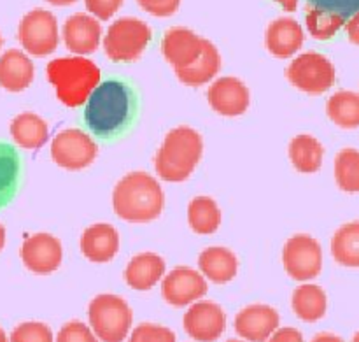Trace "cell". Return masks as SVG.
Masks as SVG:
<instances>
[{"instance_id": "obj_1", "label": "cell", "mask_w": 359, "mask_h": 342, "mask_svg": "<svg viewBox=\"0 0 359 342\" xmlns=\"http://www.w3.org/2000/svg\"><path fill=\"white\" fill-rule=\"evenodd\" d=\"M165 195L160 183L147 172H130L118 181L112 192V207L128 223H149L160 218Z\"/></svg>"}, {"instance_id": "obj_2", "label": "cell", "mask_w": 359, "mask_h": 342, "mask_svg": "<svg viewBox=\"0 0 359 342\" xmlns=\"http://www.w3.org/2000/svg\"><path fill=\"white\" fill-rule=\"evenodd\" d=\"M133 111V95L121 81H105L95 88L86 102L84 119L95 136H116L128 125Z\"/></svg>"}, {"instance_id": "obj_3", "label": "cell", "mask_w": 359, "mask_h": 342, "mask_svg": "<svg viewBox=\"0 0 359 342\" xmlns=\"http://www.w3.org/2000/svg\"><path fill=\"white\" fill-rule=\"evenodd\" d=\"M46 76L55 86L56 97L67 107H81L100 84V69L84 56H62L46 67Z\"/></svg>"}, {"instance_id": "obj_4", "label": "cell", "mask_w": 359, "mask_h": 342, "mask_svg": "<svg viewBox=\"0 0 359 342\" xmlns=\"http://www.w3.org/2000/svg\"><path fill=\"white\" fill-rule=\"evenodd\" d=\"M203 139L191 126H177L165 136L154 169L158 178L167 183H182L189 179L202 160Z\"/></svg>"}, {"instance_id": "obj_5", "label": "cell", "mask_w": 359, "mask_h": 342, "mask_svg": "<svg viewBox=\"0 0 359 342\" xmlns=\"http://www.w3.org/2000/svg\"><path fill=\"white\" fill-rule=\"evenodd\" d=\"M90 329L102 342H123L128 337L133 315L125 298L102 294L90 302L88 308Z\"/></svg>"}, {"instance_id": "obj_6", "label": "cell", "mask_w": 359, "mask_h": 342, "mask_svg": "<svg viewBox=\"0 0 359 342\" xmlns=\"http://www.w3.org/2000/svg\"><path fill=\"white\" fill-rule=\"evenodd\" d=\"M153 39V30L139 18H119L104 37V51L112 62H135Z\"/></svg>"}, {"instance_id": "obj_7", "label": "cell", "mask_w": 359, "mask_h": 342, "mask_svg": "<svg viewBox=\"0 0 359 342\" xmlns=\"http://www.w3.org/2000/svg\"><path fill=\"white\" fill-rule=\"evenodd\" d=\"M286 77L304 93L323 95L335 84L337 70L328 56L307 51L291 60L286 69Z\"/></svg>"}, {"instance_id": "obj_8", "label": "cell", "mask_w": 359, "mask_h": 342, "mask_svg": "<svg viewBox=\"0 0 359 342\" xmlns=\"http://www.w3.org/2000/svg\"><path fill=\"white\" fill-rule=\"evenodd\" d=\"M18 41L28 55L49 56L58 48V20L46 9H32L18 25Z\"/></svg>"}, {"instance_id": "obj_9", "label": "cell", "mask_w": 359, "mask_h": 342, "mask_svg": "<svg viewBox=\"0 0 359 342\" xmlns=\"http://www.w3.org/2000/svg\"><path fill=\"white\" fill-rule=\"evenodd\" d=\"M283 263L287 276L300 283L316 279L323 270V248L309 234H297L284 244Z\"/></svg>"}, {"instance_id": "obj_10", "label": "cell", "mask_w": 359, "mask_h": 342, "mask_svg": "<svg viewBox=\"0 0 359 342\" xmlns=\"http://www.w3.org/2000/svg\"><path fill=\"white\" fill-rule=\"evenodd\" d=\"M98 154V146L91 136L79 129H67L56 133L51 143V158L58 167L81 171L90 167Z\"/></svg>"}, {"instance_id": "obj_11", "label": "cell", "mask_w": 359, "mask_h": 342, "mask_svg": "<svg viewBox=\"0 0 359 342\" xmlns=\"http://www.w3.org/2000/svg\"><path fill=\"white\" fill-rule=\"evenodd\" d=\"M209 284L198 270L179 265L161 281V297L174 308H184L207 295Z\"/></svg>"}, {"instance_id": "obj_12", "label": "cell", "mask_w": 359, "mask_h": 342, "mask_svg": "<svg viewBox=\"0 0 359 342\" xmlns=\"http://www.w3.org/2000/svg\"><path fill=\"white\" fill-rule=\"evenodd\" d=\"M186 334L196 342H214L219 339L226 329V315L210 301H196L184 313L182 318Z\"/></svg>"}, {"instance_id": "obj_13", "label": "cell", "mask_w": 359, "mask_h": 342, "mask_svg": "<svg viewBox=\"0 0 359 342\" xmlns=\"http://www.w3.org/2000/svg\"><path fill=\"white\" fill-rule=\"evenodd\" d=\"M20 256L30 272L46 276V274L55 272L62 265V242L51 234H34L25 239Z\"/></svg>"}, {"instance_id": "obj_14", "label": "cell", "mask_w": 359, "mask_h": 342, "mask_svg": "<svg viewBox=\"0 0 359 342\" xmlns=\"http://www.w3.org/2000/svg\"><path fill=\"white\" fill-rule=\"evenodd\" d=\"M207 100L217 114L235 118V116H242L249 109L251 93L241 79L226 76L219 77L210 84L207 90Z\"/></svg>"}, {"instance_id": "obj_15", "label": "cell", "mask_w": 359, "mask_h": 342, "mask_svg": "<svg viewBox=\"0 0 359 342\" xmlns=\"http://www.w3.org/2000/svg\"><path fill=\"white\" fill-rule=\"evenodd\" d=\"M62 39L67 49L77 56L91 55L98 49L102 41L100 21L91 14L76 13L63 23Z\"/></svg>"}, {"instance_id": "obj_16", "label": "cell", "mask_w": 359, "mask_h": 342, "mask_svg": "<svg viewBox=\"0 0 359 342\" xmlns=\"http://www.w3.org/2000/svg\"><path fill=\"white\" fill-rule=\"evenodd\" d=\"M203 41L205 39L200 37L189 28L172 27L165 32L163 39H161V53H163L165 60L174 65L175 70L184 69L202 55Z\"/></svg>"}, {"instance_id": "obj_17", "label": "cell", "mask_w": 359, "mask_h": 342, "mask_svg": "<svg viewBox=\"0 0 359 342\" xmlns=\"http://www.w3.org/2000/svg\"><path fill=\"white\" fill-rule=\"evenodd\" d=\"M280 316L266 304H252L235 316V332L244 341L265 342L279 329Z\"/></svg>"}, {"instance_id": "obj_18", "label": "cell", "mask_w": 359, "mask_h": 342, "mask_svg": "<svg viewBox=\"0 0 359 342\" xmlns=\"http://www.w3.org/2000/svg\"><path fill=\"white\" fill-rule=\"evenodd\" d=\"M304 41V28L293 18H277L266 28L265 46L270 55H273L276 58H291L300 51Z\"/></svg>"}, {"instance_id": "obj_19", "label": "cell", "mask_w": 359, "mask_h": 342, "mask_svg": "<svg viewBox=\"0 0 359 342\" xmlns=\"http://www.w3.org/2000/svg\"><path fill=\"white\" fill-rule=\"evenodd\" d=\"M79 246L90 262L107 263L118 255L119 234L112 225L95 223L83 232Z\"/></svg>"}, {"instance_id": "obj_20", "label": "cell", "mask_w": 359, "mask_h": 342, "mask_svg": "<svg viewBox=\"0 0 359 342\" xmlns=\"http://www.w3.org/2000/svg\"><path fill=\"white\" fill-rule=\"evenodd\" d=\"M35 67L30 56L21 49H7L0 55V86L11 93L25 91L32 84Z\"/></svg>"}, {"instance_id": "obj_21", "label": "cell", "mask_w": 359, "mask_h": 342, "mask_svg": "<svg viewBox=\"0 0 359 342\" xmlns=\"http://www.w3.org/2000/svg\"><path fill=\"white\" fill-rule=\"evenodd\" d=\"M165 276V260L156 253H140L133 256L125 270V281L132 290L147 291Z\"/></svg>"}, {"instance_id": "obj_22", "label": "cell", "mask_w": 359, "mask_h": 342, "mask_svg": "<svg viewBox=\"0 0 359 342\" xmlns=\"http://www.w3.org/2000/svg\"><path fill=\"white\" fill-rule=\"evenodd\" d=\"M198 269L205 279L216 284H226L237 276L238 260L233 251L223 246H210L198 256Z\"/></svg>"}, {"instance_id": "obj_23", "label": "cell", "mask_w": 359, "mask_h": 342, "mask_svg": "<svg viewBox=\"0 0 359 342\" xmlns=\"http://www.w3.org/2000/svg\"><path fill=\"white\" fill-rule=\"evenodd\" d=\"M221 70V55L210 41H203L202 55L189 67L175 70V76L182 84L191 88H200L212 81Z\"/></svg>"}, {"instance_id": "obj_24", "label": "cell", "mask_w": 359, "mask_h": 342, "mask_svg": "<svg viewBox=\"0 0 359 342\" xmlns=\"http://www.w3.org/2000/svg\"><path fill=\"white\" fill-rule=\"evenodd\" d=\"M11 137L23 150H39L48 143V123L35 112H21L11 121Z\"/></svg>"}, {"instance_id": "obj_25", "label": "cell", "mask_w": 359, "mask_h": 342, "mask_svg": "<svg viewBox=\"0 0 359 342\" xmlns=\"http://www.w3.org/2000/svg\"><path fill=\"white\" fill-rule=\"evenodd\" d=\"M291 308L302 322L316 323L325 318L326 309H328V297L319 284H300L293 291Z\"/></svg>"}, {"instance_id": "obj_26", "label": "cell", "mask_w": 359, "mask_h": 342, "mask_svg": "<svg viewBox=\"0 0 359 342\" xmlns=\"http://www.w3.org/2000/svg\"><path fill=\"white\" fill-rule=\"evenodd\" d=\"M325 147L316 137L300 133L290 144V160L302 174H316L321 169Z\"/></svg>"}, {"instance_id": "obj_27", "label": "cell", "mask_w": 359, "mask_h": 342, "mask_svg": "<svg viewBox=\"0 0 359 342\" xmlns=\"http://www.w3.org/2000/svg\"><path fill=\"white\" fill-rule=\"evenodd\" d=\"M326 114L344 130L359 129V93L340 90L326 102Z\"/></svg>"}, {"instance_id": "obj_28", "label": "cell", "mask_w": 359, "mask_h": 342, "mask_svg": "<svg viewBox=\"0 0 359 342\" xmlns=\"http://www.w3.org/2000/svg\"><path fill=\"white\" fill-rule=\"evenodd\" d=\"M332 256L339 265L359 269V221L342 225L333 234Z\"/></svg>"}, {"instance_id": "obj_29", "label": "cell", "mask_w": 359, "mask_h": 342, "mask_svg": "<svg viewBox=\"0 0 359 342\" xmlns=\"http://www.w3.org/2000/svg\"><path fill=\"white\" fill-rule=\"evenodd\" d=\"M188 223L195 234H216L221 225V211L216 200L210 197H195L188 204Z\"/></svg>"}, {"instance_id": "obj_30", "label": "cell", "mask_w": 359, "mask_h": 342, "mask_svg": "<svg viewBox=\"0 0 359 342\" xmlns=\"http://www.w3.org/2000/svg\"><path fill=\"white\" fill-rule=\"evenodd\" d=\"M305 25L312 37L318 41H328V39L335 37L340 28L346 25V16L335 13V11L309 6L307 13H305Z\"/></svg>"}, {"instance_id": "obj_31", "label": "cell", "mask_w": 359, "mask_h": 342, "mask_svg": "<svg viewBox=\"0 0 359 342\" xmlns=\"http://www.w3.org/2000/svg\"><path fill=\"white\" fill-rule=\"evenodd\" d=\"M20 181V157L9 144L0 143V207L14 197Z\"/></svg>"}, {"instance_id": "obj_32", "label": "cell", "mask_w": 359, "mask_h": 342, "mask_svg": "<svg viewBox=\"0 0 359 342\" xmlns=\"http://www.w3.org/2000/svg\"><path fill=\"white\" fill-rule=\"evenodd\" d=\"M337 186L346 193H359V151L346 147L339 151L333 164Z\"/></svg>"}, {"instance_id": "obj_33", "label": "cell", "mask_w": 359, "mask_h": 342, "mask_svg": "<svg viewBox=\"0 0 359 342\" xmlns=\"http://www.w3.org/2000/svg\"><path fill=\"white\" fill-rule=\"evenodd\" d=\"M9 342H53V332L46 323L27 322L11 332Z\"/></svg>"}, {"instance_id": "obj_34", "label": "cell", "mask_w": 359, "mask_h": 342, "mask_svg": "<svg viewBox=\"0 0 359 342\" xmlns=\"http://www.w3.org/2000/svg\"><path fill=\"white\" fill-rule=\"evenodd\" d=\"M128 342H175V334L170 329L153 323H140L132 334Z\"/></svg>"}, {"instance_id": "obj_35", "label": "cell", "mask_w": 359, "mask_h": 342, "mask_svg": "<svg viewBox=\"0 0 359 342\" xmlns=\"http://www.w3.org/2000/svg\"><path fill=\"white\" fill-rule=\"evenodd\" d=\"M55 342H100L83 322H69L60 329Z\"/></svg>"}, {"instance_id": "obj_36", "label": "cell", "mask_w": 359, "mask_h": 342, "mask_svg": "<svg viewBox=\"0 0 359 342\" xmlns=\"http://www.w3.org/2000/svg\"><path fill=\"white\" fill-rule=\"evenodd\" d=\"M125 0H84L88 13L100 21H109L119 9Z\"/></svg>"}, {"instance_id": "obj_37", "label": "cell", "mask_w": 359, "mask_h": 342, "mask_svg": "<svg viewBox=\"0 0 359 342\" xmlns=\"http://www.w3.org/2000/svg\"><path fill=\"white\" fill-rule=\"evenodd\" d=\"M146 13L156 18H168L177 13L181 0H137Z\"/></svg>"}, {"instance_id": "obj_38", "label": "cell", "mask_w": 359, "mask_h": 342, "mask_svg": "<svg viewBox=\"0 0 359 342\" xmlns=\"http://www.w3.org/2000/svg\"><path fill=\"white\" fill-rule=\"evenodd\" d=\"M309 6L335 11V13L346 16L349 13H356L359 9V0H309Z\"/></svg>"}, {"instance_id": "obj_39", "label": "cell", "mask_w": 359, "mask_h": 342, "mask_svg": "<svg viewBox=\"0 0 359 342\" xmlns=\"http://www.w3.org/2000/svg\"><path fill=\"white\" fill-rule=\"evenodd\" d=\"M265 342H304V336L300 330L293 327H283V329H277Z\"/></svg>"}, {"instance_id": "obj_40", "label": "cell", "mask_w": 359, "mask_h": 342, "mask_svg": "<svg viewBox=\"0 0 359 342\" xmlns=\"http://www.w3.org/2000/svg\"><path fill=\"white\" fill-rule=\"evenodd\" d=\"M344 27H346L347 39H349L354 46H359V9L356 13H353V16L346 21Z\"/></svg>"}, {"instance_id": "obj_41", "label": "cell", "mask_w": 359, "mask_h": 342, "mask_svg": "<svg viewBox=\"0 0 359 342\" xmlns=\"http://www.w3.org/2000/svg\"><path fill=\"white\" fill-rule=\"evenodd\" d=\"M311 342H344L342 337L335 336V334H328V332H323L318 334Z\"/></svg>"}, {"instance_id": "obj_42", "label": "cell", "mask_w": 359, "mask_h": 342, "mask_svg": "<svg viewBox=\"0 0 359 342\" xmlns=\"http://www.w3.org/2000/svg\"><path fill=\"white\" fill-rule=\"evenodd\" d=\"M277 4H280V7H283L286 13H294V11L298 9V0H276Z\"/></svg>"}, {"instance_id": "obj_43", "label": "cell", "mask_w": 359, "mask_h": 342, "mask_svg": "<svg viewBox=\"0 0 359 342\" xmlns=\"http://www.w3.org/2000/svg\"><path fill=\"white\" fill-rule=\"evenodd\" d=\"M46 2L56 7H63V6H72V4H76L77 0H46Z\"/></svg>"}, {"instance_id": "obj_44", "label": "cell", "mask_w": 359, "mask_h": 342, "mask_svg": "<svg viewBox=\"0 0 359 342\" xmlns=\"http://www.w3.org/2000/svg\"><path fill=\"white\" fill-rule=\"evenodd\" d=\"M4 246H6V228L0 223V251L4 249Z\"/></svg>"}, {"instance_id": "obj_45", "label": "cell", "mask_w": 359, "mask_h": 342, "mask_svg": "<svg viewBox=\"0 0 359 342\" xmlns=\"http://www.w3.org/2000/svg\"><path fill=\"white\" fill-rule=\"evenodd\" d=\"M0 342H9V339H7L6 332L2 330V327H0Z\"/></svg>"}, {"instance_id": "obj_46", "label": "cell", "mask_w": 359, "mask_h": 342, "mask_svg": "<svg viewBox=\"0 0 359 342\" xmlns=\"http://www.w3.org/2000/svg\"><path fill=\"white\" fill-rule=\"evenodd\" d=\"M351 342H359V330H358V332H356V334H354L353 341H351Z\"/></svg>"}, {"instance_id": "obj_47", "label": "cell", "mask_w": 359, "mask_h": 342, "mask_svg": "<svg viewBox=\"0 0 359 342\" xmlns=\"http://www.w3.org/2000/svg\"><path fill=\"white\" fill-rule=\"evenodd\" d=\"M2 44H4V39H2V35H0V51H2Z\"/></svg>"}, {"instance_id": "obj_48", "label": "cell", "mask_w": 359, "mask_h": 342, "mask_svg": "<svg viewBox=\"0 0 359 342\" xmlns=\"http://www.w3.org/2000/svg\"><path fill=\"white\" fill-rule=\"evenodd\" d=\"M226 342H244V341H235V339H230V341H226Z\"/></svg>"}]
</instances>
